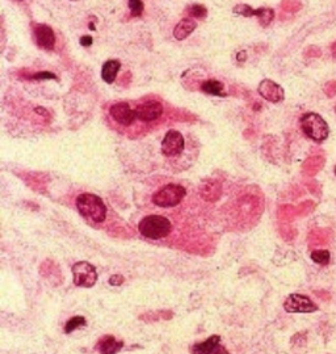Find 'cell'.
I'll return each instance as SVG.
<instances>
[{"label": "cell", "mask_w": 336, "mask_h": 354, "mask_svg": "<svg viewBox=\"0 0 336 354\" xmlns=\"http://www.w3.org/2000/svg\"><path fill=\"white\" fill-rule=\"evenodd\" d=\"M87 326V320L84 319L83 316H75L72 319H70L65 326V332L71 333L75 330H78L79 327H86Z\"/></svg>", "instance_id": "18"}, {"label": "cell", "mask_w": 336, "mask_h": 354, "mask_svg": "<svg viewBox=\"0 0 336 354\" xmlns=\"http://www.w3.org/2000/svg\"><path fill=\"white\" fill-rule=\"evenodd\" d=\"M109 113H110V117L115 120L117 124L122 125V126H129L134 122V120L137 118L135 115V110L131 109V106L125 101L121 103H116L110 106L109 109Z\"/></svg>", "instance_id": "9"}, {"label": "cell", "mask_w": 336, "mask_h": 354, "mask_svg": "<svg viewBox=\"0 0 336 354\" xmlns=\"http://www.w3.org/2000/svg\"><path fill=\"white\" fill-rule=\"evenodd\" d=\"M301 128L305 135L314 142H323L328 138L330 128L323 118L317 113H305L301 117Z\"/></svg>", "instance_id": "3"}, {"label": "cell", "mask_w": 336, "mask_h": 354, "mask_svg": "<svg viewBox=\"0 0 336 354\" xmlns=\"http://www.w3.org/2000/svg\"><path fill=\"white\" fill-rule=\"evenodd\" d=\"M254 16L258 17L259 22L262 24V26H264L265 28V26H268V25L272 22V20L274 19V11L272 10V8H267V7H264V8L255 10Z\"/></svg>", "instance_id": "17"}, {"label": "cell", "mask_w": 336, "mask_h": 354, "mask_svg": "<svg viewBox=\"0 0 336 354\" xmlns=\"http://www.w3.org/2000/svg\"><path fill=\"white\" fill-rule=\"evenodd\" d=\"M120 69H121V63L117 59H109L103 65L101 69V78L105 83L112 84L116 80L117 75H119Z\"/></svg>", "instance_id": "15"}, {"label": "cell", "mask_w": 336, "mask_h": 354, "mask_svg": "<svg viewBox=\"0 0 336 354\" xmlns=\"http://www.w3.org/2000/svg\"><path fill=\"white\" fill-rule=\"evenodd\" d=\"M234 13L244 16V17H252L254 13H255V10H252L251 7L247 6V4H238V6L234 7Z\"/></svg>", "instance_id": "22"}, {"label": "cell", "mask_w": 336, "mask_h": 354, "mask_svg": "<svg viewBox=\"0 0 336 354\" xmlns=\"http://www.w3.org/2000/svg\"><path fill=\"white\" fill-rule=\"evenodd\" d=\"M246 51H240V53H238V61H239V62H244V61H246Z\"/></svg>", "instance_id": "26"}, {"label": "cell", "mask_w": 336, "mask_h": 354, "mask_svg": "<svg viewBox=\"0 0 336 354\" xmlns=\"http://www.w3.org/2000/svg\"><path fill=\"white\" fill-rule=\"evenodd\" d=\"M197 28V21L192 17H185V19L180 20L178 25L174 29V37L179 41H183L192 35L193 31Z\"/></svg>", "instance_id": "12"}, {"label": "cell", "mask_w": 336, "mask_h": 354, "mask_svg": "<svg viewBox=\"0 0 336 354\" xmlns=\"http://www.w3.org/2000/svg\"><path fill=\"white\" fill-rule=\"evenodd\" d=\"M128 6L129 10H130L131 16H134V17H138V16H141L142 12H144L145 4L142 0H130L128 3Z\"/></svg>", "instance_id": "21"}, {"label": "cell", "mask_w": 336, "mask_h": 354, "mask_svg": "<svg viewBox=\"0 0 336 354\" xmlns=\"http://www.w3.org/2000/svg\"><path fill=\"white\" fill-rule=\"evenodd\" d=\"M124 281H125L124 276H121V274H116V276H112L110 278H109V285L120 286L124 283Z\"/></svg>", "instance_id": "24"}, {"label": "cell", "mask_w": 336, "mask_h": 354, "mask_svg": "<svg viewBox=\"0 0 336 354\" xmlns=\"http://www.w3.org/2000/svg\"><path fill=\"white\" fill-rule=\"evenodd\" d=\"M33 79H36V80H45V79H57V76L49 71H42L33 75Z\"/></svg>", "instance_id": "23"}, {"label": "cell", "mask_w": 336, "mask_h": 354, "mask_svg": "<svg viewBox=\"0 0 336 354\" xmlns=\"http://www.w3.org/2000/svg\"><path fill=\"white\" fill-rule=\"evenodd\" d=\"M258 92L263 99H265L267 101H271V103H281L285 99L283 87L274 83L273 80H269V79H264V80L260 81Z\"/></svg>", "instance_id": "10"}, {"label": "cell", "mask_w": 336, "mask_h": 354, "mask_svg": "<svg viewBox=\"0 0 336 354\" xmlns=\"http://www.w3.org/2000/svg\"><path fill=\"white\" fill-rule=\"evenodd\" d=\"M188 12L194 19H205L206 16H208V10H206L205 6H203V4H193V6L189 7Z\"/></svg>", "instance_id": "20"}, {"label": "cell", "mask_w": 336, "mask_h": 354, "mask_svg": "<svg viewBox=\"0 0 336 354\" xmlns=\"http://www.w3.org/2000/svg\"><path fill=\"white\" fill-rule=\"evenodd\" d=\"M312 260L317 264L326 265L330 261V252L326 249H318V251L312 252Z\"/></svg>", "instance_id": "19"}, {"label": "cell", "mask_w": 336, "mask_h": 354, "mask_svg": "<svg viewBox=\"0 0 336 354\" xmlns=\"http://www.w3.org/2000/svg\"><path fill=\"white\" fill-rule=\"evenodd\" d=\"M185 196H187L185 188L179 184H168L154 193L153 203L158 208H174L179 205Z\"/></svg>", "instance_id": "4"}, {"label": "cell", "mask_w": 336, "mask_h": 354, "mask_svg": "<svg viewBox=\"0 0 336 354\" xmlns=\"http://www.w3.org/2000/svg\"><path fill=\"white\" fill-rule=\"evenodd\" d=\"M138 230L147 239L159 240L171 233L172 223L163 215H149L139 222Z\"/></svg>", "instance_id": "2"}, {"label": "cell", "mask_w": 336, "mask_h": 354, "mask_svg": "<svg viewBox=\"0 0 336 354\" xmlns=\"http://www.w3.org/2000/svg\"><path fill=\"white\" fill-rule=\"evenodd\" d=\"M92 37L91 36H84V37L80 38V45L81 46H91L92 45Z\"/></svg>", "instance_id": "25"}, {"label": "cell", "mask_w": 336, "mask_h": 354, "mask_svg": "<svg viewBox=\"0 0 336 354\" xmlns=\"http://www.w3.org/2000/svg\"><path fill=\"white\" fill-rule=\"evenodd\" d=\"M36 42L40 47L46 50H53L55 46V35L53 29L46 24H36L33 28Z\"/></svg>", "instance_id": "11"}, {"label": "cell", "mask_w": 336, "mask_h": 354, "mask_svg": "<svg viewBox=\"0 0 336 354\" xmlns=\"http://www.w3.org/2000/svg\"><path fill=\"white\" fill-rule=\"evenodd\" d=\"M72 277L79 287H92L97 281L96 268L87 261H78L72 267Z\"/></svg>", "instance_id": "5"}, {"label": "cell", "mask_w": 336, "mask_h": 354, "mask_svg": "<svg viewBox=\"0 0 336 354\" xmlns=\"http://www.w3.org/2000/svg\"><path fill=\"white\" fill-rule=\"evenodd\" d=\"M335 110H336V108H335Z\"/></svg>", "instance_id": "30"}, {"label": "cell", "mask_w": 336, "mask_h": 354, "mask_svg": "<svg viewBox=\"0 0 336 354\" xmlns=\"http://www.w3.org/2000/svg\"><path fill=\"white\" fill-rule=\"evenodd\" d=\"M184 137L183 134L178 130H168L162 140V153L163 155L171 158L178 156L183 153L184 150Z\"/></svg>", "instance_id": "7"}, {"label": "cell", "mask_w": 336, "mask_h": 354, "mask_svg": "<svg viewBox=\"0 0 336 354\" xmlns=\"http://www.w3.org/2000/svg\"><path fill=\"white\" fill-rule=\"evenodd\" d=\"M201 91L206 95L212 96H226L225 94V85L222 81L215 80V79H209L201 84Z\"/></svg>", "instance_id": "16"}, {"label": "cell", "mask_w": 336, "mask_h": 354, "mask_svg": "<svg viewBox=\"0 0 336 354\" xmlns=\"http://www.w3.org/2000/svg\"><path fill=\"white\" fill-rule=\"evenodd\" d=\"M124 348V342L116 340L113 336H105L97 344V349L101 354H117Z\"/></svg>", "instance_id": "14"}, {"label": "cell", "mask_w": 336, "mask_h": 354, "mask_svg": "<svg viewBox=\"0 0 336 354\" xmlns=\"http://www.w3.org/2000/svg\"><path fill=\"white\" fill-rule=\"evenodd\" d=\"M221 344L219 336H212L204 342H199L192 346V354H214Z\"/></svg>", "instance_id": "13"}, {"label": "cell", "mask_w": 336, "mask_h": 354, "mask_svg": "<svg viewBox=\"0 0 336 354\" xmlns=\"http://www.w3.org/2000/svg\"><path fill=\"white\" fill-rule=\"evenodd\" d=\"M284 308L289 314H310L318 310V306L305 295L290 294L284 303Z\"/></svg>", "instance_id": "6"}, {"label": "cell", "mask_w": 336, "mask_h": 354, "mask_svg": "<svg viewBox=\"0 0 336 354\" xmlns=\"http://www.w3.org/2000/svg\"><path fill=\"white\" fill-rule=\"evenodd\" d=\"M335 173H336V168H335Z\"/></svg>", "instance_id": "29"}, {"label": "cell", "mask_w": 336, "mask_h": 354, "mask_svg": "<svg viewBox=\"0 0 336 354\" xmlns=\"http://www.w3.org/2000/svg\"><path fill=\"white\" fill-rule=\"evenodd\" d=\"M331 50H332V56L336 59V42L332 45V47H331Z\"/></svg>", "instance_id": "28"}, {"label": "cell", "mask_w": 336, "mask_h": 354, "mask_svg": "<svg viewBox=\"0 0 336 354\" xmlns=\"http://www.w3.org/2000/svg\"><path fill=\"white\" fill-rule=\"evenodd\" d=\"M214 354H229V353L226 350H225V349L222 348V346H218V349L214 351Z\"/></svg>", "instance_id": "27"}, {"label": "cell", "mask_w": 336, "mask_h": 354, "mask_svg": "<svg viewBox=\"0 0 336 354\" xmlns=\"http://www.w3.org/2000/svg\"><path fill=\"white\" fill-rule=\"evenodd\" d=\"M134 110L139 121L153 122L163 114V105L156 100H149L146 103L139 104Z\"/></svg>", "instance_id": "8"}, {"label": "cell", "mask_w": 336, "mask_h": 354, "mask_svg": "<svg viewBox=\"0 0 336 354\" xmlns=\"http://www.w3.org/2000/svg\"><path fill=\"white\" fill-rule=\"evenodd\" d=\"M75 206L80 213L81 217L87 218L95 223H101L106 218V206L104 201L96 194L83 193L78 196L75 201Z\"/></svg>", "instance_id": "1"}]
</instances>
